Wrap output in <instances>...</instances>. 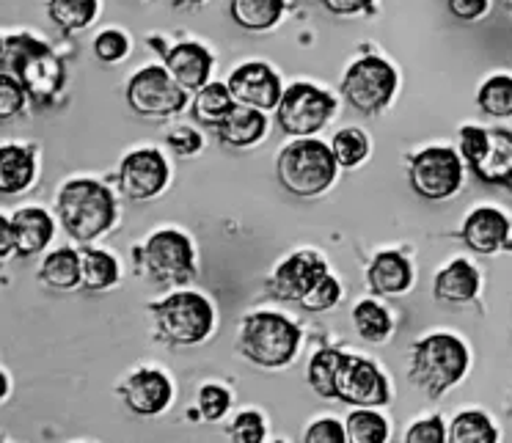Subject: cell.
Wrapping results in <instances>:
<instances>
[{
	"instance_id": "83f0119b",
	"label": "cell",
	"mask_w": 512,
	"mask_h": 443,
	"mask_svg": "<svg viewBox=\"0 0 512 443\" xmlns=\"http://www.w3.org/2000/svg\"><path fill=\"white\" fill-rule=\"evenodd\" d=\"M97 0H50L47 14L61 31H83L97 17Z\"/></svg>"
},
{
	"instance_id": "bcb514c9",
	"label": "cell",
	"mask_w": 512,
	"mask_h": 443,
	"mask_svg": "<svg viewBox=\"0 0 512 443\" xmlns=\"http://www.w3.org/2000/svg\"><path fill=\"white\" fill-rule=\"evenodd\" d=\"M323 6L336 17H356L372 9V0H323Z\"/></svg>"
},
{
	"instance_id": "7a4b0ae2",
	"label": "cell",
	"mask_w": 512,
	"mask_h": 443,
	"mask_svg": "<svg viewBox=\"0 0 512 443\" xmlns=\"http://www.w3.org/2000/svg\"><path fill=\"white\" fill-rule=\"evenodd\" d=\"M58 218L72 240L94 243L116 223V199L102 182L72 179L58 193Z\"/></svg>"
},
{
	"instance_id": "8fae6325",
	"label": "cell",
	"mask_w": 512,
	"mask_h": 443,
	"mask_svg": "<svg viewBox=\"0 0 512 443\" xmlns=\"http://www.w3.org/2000/svg\"><path fill=\"white\" fill-rule=\"evenodd\" d=\"M463 182V163L449 146H430L411 160V188L427 201L455 196Z\"/></svg>"
},
{
	"instance_id": "603a6c76",
	"label": "cell",
	"mask_w": 512,
	"mask_h": 443,
	"mask_svg": "<svg viewBox=\"0 0 512 443\" xmlns=\"http://www.w3.org/2000/svg\"><path fill=\"white\" fill-rule=\"evenodd\" d=\"M36 163L34 155L23 149V146H3L0 152V193L3 196H14L25 190L34 182Z\"/></svg>"
},
{
	"instance_id": "4dcf8cb0",
	"label": "cell",
	"mask_w": 512,
	"mask_h": 443,
	"mask_svg": "<svg viewBox=\"0 0 512 443\" xmlns=\"http://www.w3.org/2000/svg\"><path fill=\"white\" fill-rule=\"evenodd\" d=\"M342 350H320L309 364V386L323 399H336V372L342 366Z\"/></svg>"
},
{
	"instance_id": "5bb4252c",
	"label": "cell",
	"mask_w": 512,
	"mask_h": 443,
	"mask_svg": "<svg viewBox=\"0 0 512 443\" xmlns=\"http://www.w3.org/2000/svg\"><path fill=\"white\" fill-rule=\"evenodd\" d=\"M229 91L237 105L245 108H256V111H273L281 102V80L279 75L268 67V64H243L232 72L229 78Z\"/></svg>"
},
{
	"instance_id": "8d00e7d4",
	"label": "cell",
	"mask_w": 512,
	"mask_h": 443,
	"mask_svg": "<svg viewBox=\"0 0 512 443\" xmlns=\"http://www.w3.org/2000/svg\"><path fill=\"white\" fill-rule=\"evenodd\" d=\"M229 438L234 443H262L265 441V421L256 410H245L232 421Z\"/></svg>"
},
{
	"instance_id": "9a60e30c",
	"label": "cell",
	"mask_w": 512,
	"mask_h": 443,
	"mask_svg": "<svg viewBox=\"0 0 512 443\" xmlns=\"http://www.w3.org/2000/svg\"><path fill=\"white\" fill-rule=\"evenodd\" d=\"M325 273H328V265H325L323 259L317 254L303 251V254H295L290 256V259H284V262L276 267V273L270 276L268 287L279 300H298V303H301V300L309 295V289H312Z\"/></svg>"
},
{
	"instance_id": "7402d4cb",
	"label": "cell",
	"mask_w": 512,
	"mask_h": 443,
	"mask_svg": "<svg viewBox=\"0 0 512 443\" xmlns=\"http://www.w3.org/2000/svg\"><path fill=\"white\" fill-rule=\"evenodd\" d=\"M479 289V273L466 259H457L435 278V298L441 303H468Z\"/></svg>"
},
{
	"instance_id": "d6a6232c",
	"label": "cell",
	"mask_w": 512,
	"mask_h": 443,
	"mask_svg": "<svg viewBox=\"0 0 512 443\" xmlns=\"http://www.w3.org/2000/svg\"><path fill=\"white\" fill-rule=\"evenodd\" d=\"M449 441L452 443H493L496 441V430L485 413L479 410H466L460 413L449 430Z\"/></svg>"
},
{
	"instance_id": "30bf717a",
	"label": "cell",
	"mask_w": 512,
	"mask_h": 443,
	"mask_svg": "<svg viewBox=\"0 0 512 443\" xmlns=\"http://www.w3.org/2000/svg\"><path fill=\"white\" fill-rule=\"evenodd\" d=\"M127 102L144 119H168L188 105V91L168 75L166 67H144L127 83Z\"/></svg>"
},
{
	"instance_id": "74e56055",
	"label": "cell",
	"mask_w": 512,
	"mask_h": 443,
	"mask_svg": "<svg viewBox=\"0 0 512 443\" xmlns=\"http://www.w3.org/2000/svg\"><path fill=\"white\" fill-rule=\"evenodd\" d=\"M490 144V130L482 127H463L460 130V155L468 163V168H474L485 157Z\"/></svg>"
},
{
	"instance_id": "d6986e66",
	"label": "cell",
	"mask_w": 512,
	"mask_h": 443,
	"mask_svg": "<svg viewBox=\"0 0 512 443\" xmlns=\"http://www.w3.org/2000/svg\"><path fill=\"white\" fill-rule=\"evenodd\" d=\"M215 130H218L221 144L243 149V146H254L256 141L265 135V130H268V119H265V113L256 111V108L234 105V111L229 113Z\"/></svg>"
},
{
	"instance_id": "ffe728a7",
	"label": "cell",
	"mask_w": 512,
	"mask_h": 443,
	"mask_svg": "<svg viewBox=\"0 0 512 443\" xmlns=\"http://www.w3.org/2000/svg\"><path fill=\"white\" fill-rule=\"evenodd\" d=\"M14 243H17V254L34 256L53 240V221L45 210L39 207H28L20 210L12 218Z\"/></svg>"
},
{
	"instance_id": "484cf974",
	"label": "cell",
	"mask_w": 512,
	"mask_h": 443,
	"mask_svg": "<svg viewBox=\"0 0 512 443\" xmlns=\"http://www.w3.org/2000/svg\"><path fill=\"white\" fill-rule=\"evenodd\" d=\"M234 97L229 86L223 83H207L204 89L196 91V100H193V119L204 127H218V124L234 111Z\"/></svg>"
},
{
	"instance_id": "cb8c5ba5",
	"label": "cell",
	"mask_w": 512,
	"mask_h": 443,
	"mask_svg": "<svg viewBox=\"0 0 512 443\" xmlns=\"http://www.w3.org/2000/svg\"><path fill=\"white\" fill-rule=\"evenodd\" d=\"M39 278L42 284L58 292H69L78 284H83V267H80V254L72 248H58L47 256L42 267H39Z\"/></svg>"
},
{
	"instance_id": "8992f818",
	"label": "cell",
	"mask_w": 512,
	"mask_h": 443,
	"mask_svg": "<svg viewBox=\"0 0 512 443\" xmlns=\"http://www.w3.org/2000/svg\"><path fill=\"white\" fill-rule=\"evenodd\" d=\"M155 322L166 342L190 347L210 336L215 314H212L210 300L199 292H174L155 306Z\"/></svg>"
},
{
	"instance_id": "1f68e13d",
	"label": "cell",
	"mask_w": 512,
	"mask_h": 443,
	"mask_svg": "<svg viewBox=\"0 0 512 443\" xmlns=\"http://www.w3.org/2000/svg\"><path fill=\"white\" fill-rule=\"evenodd\" d=\"M353 322H356V331L364 342L378 344L391 333V317L375 300L358 303L356 309H353Z\"/></svg>"
},
{
	"instance_id": "d4e9b609",
	"label": "cell",
	"mask_w": 512,
	"mask_h": 443,
	"mask_svg": "<svg viewBox=\"0 0 512 443\" xmlns=\"http://www.w3.org/2000/svg\"><path fill=\"white\" fill-rule=\"evenodd\" d=\"M284 14V0H232L229 17L243 31H270Z\"/></svg>"
},
{
	"instance_id": "f35d334b",
	"label": "cell",
	"mask_w": 512,
	"mask_h": 443,
	"mask_svg": "<svg viewBox=\"0 0 512 443\" xmlns=\"http://www.w3.org/2000/svg\"><path fill=\"white\" fill-rule=\"evenodd\" d=\"M232 405L229 391L221 386H204L199 391V410L204 421H218L226 416V410Z\"/></svg>"
},
{
	"instance_id": "277c9868",
	"label": "cell",
	"mask_w": 512,
	"mask_h": 443,
	"mask_svg": "<svg viewBox=\"0 0 512 443\" xmlns=\"http://www.w3.org/2000/svg\"><path fill=\"white\" fill-rule=\"evenodd\" d=\"M301 331L298 325L273 311L248 314L240 325V353L265 369H281L298 353Z\"/></svg>"
},
{
	"instance_id": "836d02e7",
	"label": "cell",
	"mask_w": 512,
	"mask_h": 443,
	"mask_svg": "<svg viewBox=\"0 0 512 443\" xmlns=\"http://www.w3.org/2000/svg\"><path fill=\"white\" fill-rule=\"evenodd\" d=\"M477 102L488 116H499V119L512 116V78L496 75V78L485 80L477 94Z\"/></svg>"
},
{
	"instance_id": "c3c4849f",
	"label": "cell",
	"mask_w": 512,
	"mask_h": 443,
	"mask_svg": "<svg viewBox=\"0 0 512 443\" xmlns=\"http://www.w3.org/2000/svg\"><path fill=\"white\" fill-rule=\"evenodd\" d=\"M177 6H199V3H204V0H174Z\"/></svg>"
},
{
	"instance_id": "f1b7e54d",
	"label": "cell",
	"mask_w": 512,
	"mask_h": 443,
	"mask_svg": "<svg viewBox=\"0 0 512 443\" xmlns=\"http://www.w3.org/2000/svg\"><path fill=\"white\" fill-rule=\"evenodd\" d=\"M80 267H83V287L86 289H111L119 281V262L105 251L83 248L80 251Z\"/></svg>"
},
{
	"instance_id": "681fc988",
	"label": "cell",
	"mask_w": 512,
	"mask_h": 443,
	"mask_svg": "<svg viewBox=\"0 0 512 443\" xmlns=\"http://www.w3.org/2000/svg\"><path fill=\"white\" fill-rule=\"evenodd\" d=\"M501 185H504V188H507L512 193V168H510V174L504 177V182H501Z\"/></svg>"
},
{
	"instance_id": "60d3db41",
	"label": "cell",
	"mask_w": 512,
	"mask_h": 443,
	"mask_svg": "<svg viewBox=\"0 0 512 443\" xmlns=\"http://www.w3.org/2000/svg\"><path fill=\"white\" fill-rule=\"evenodd\" d=\"M127 36L119 34V31H102L97 39H94V53L105 64H113V61H122L127 56Z\"/></svg>"
},
{
	"instance_id": "44dd1931",
	"label": "cell",
	"mask_w": 512,
	"mask_h": 443,
	"mask_svg": "<svg viewBox=\"0 0 512 443\" xmlns=\"http://www.w3.org/2000/svg\"><path fill=\"white\" fill-rule=\"evenodd\" d=\"M411 281V265L402 254L386 251L369 265V287L380 295H402V292H408Z\"/></svg>"
},
{
	"instance_id": "5b68a950",
	"label": "cell",
	"mask_w": 512,
	"mask_h": 443,
	"mask_svg": "<svg viewBox=\"0 0 512 443\" xmlns=\"http://www.w3.org/2000/svg\"><path fill=\"white\" fill-rule=\"evenodd\" d=\"M468 369V350L452 333H433L413 344L411 380L430 397L455 386Z\"/></svg>"
},
{
	"instance_id": "4fadbf2b",
	"label": "cell",
	"mask_w": 512,
	"mask_h": 443,
	"mask_svg": "<svg viewBox=\"0 0 512 443\" xmlns=\"http://www.w3.org/2000/svg\"><path fill=\"white\" fill-rule=\"evenodd\" d=\"M168 185V163L157 149H138L119 168V188L127 199L149 201Z\"/></svg>"
},
{
	"instance_id": "e0dca14e",
	"label": "cell",
	"mask_w": 512,
	"mask_h": 443,
	"mask_svg": "<svg viewBox=\"0 0 512 443\" xmlns=\"http://www.w3.org/2000/svg\"><path fill=\"white\" fill-rule=\"evenodd\" d=\"M166 69L185 91H199L210 83L212 56L196 42H182L166 53Z\"/></svg>"
},
{
	"instance_id": "ab89813d",
	"label": "cell",
	"mask_w": 512,
	"mask_h": 443,
	"mask_svg": "<svg viewBox=\"0 0 512 443\" xmlns=\"http://www.w3.org/2000/svg\"><path fill=\"white\" fill-rule=\"evenodd\" d=\"M25 97H28V91H25L12 75L0 72V116H3V119L17 116V113L23 111Z\"/></svg>"
},
{
	"instance_id": "ac0fdd59",
	"label": "cell",
	"mask_w": 512,
	"mask_h": 443,
	"mask_svg": "<svg viewBox=\"0 0 512 443\" xmlns=\"http://www.w3.org/2000/svg\"><path fill=\"white\" fill-rule=\"evenodd\" d=\"M510 237V221L507 215L490 207H479L463 223V240L477 254H493Z\"/></svg>"
},
{
	"instance_id": "f546056e",
	"label": "cell",
	"mask_w": 512,
	"mask_h": 443,
	"mask_svg": "<svg viewBox=\"0 0 512 443\" xmlns=\"http://www.w3.org/2000/svg\"><path fill=\"white\" fill-rule=\"evenodd\" d=\"M347 441L350 443H383L389 438L386 419L372 408H358L347 416L345 424Z\"/></svg>"
},
{
	"instance_id": "6da1fadb",
	"label": "cell",
	"mask_w": 512,
	"mask_h": 443,
	"mask_svg": "<svg viewBox=\"0 0 512 443\" xmlns=\"http://www.w3.org/2000/svg\"><path fill=\"white\" fill-rule=\"evenodd\" d=\"M3 72L12 75L36 102H47L64 89L67 69L61 58L34 36L3 39Z\"/></svg>"
},
{
	"instance_id": "4316f807",
	"label": "cell",
	"mask_w": 512,
	"mask_h": 443,
	"mask_svg": "<svg viewBox=\"0 0 512 443\" xmlns=\"http://www.w3.org/2000/svg\"><path fill=\"white\" fill-rule=\"evenodd\" d=\"M512 168V133L510 130H490V144L485 157L471 168L482 182H504Z\"/></svg>"
},
{
	"instance_id": "b9f144b4",
	"label": "cell",
	"mask_w": 512,
	"mask_h": 443,
	"mask_svg": "<svg viewBox=\"0 0 512 443\" xmlns=\"http://www.w3.org/2000/svg\"><path fill=\"white\" fill-rule=\"evenodd\" d=\"M303 441L306 443H345L347 432H345V427L339 424V421L320 419V421H314L312 427L306 430Z\"/></svg>"
},
{
	"instance_id": "7c38bea8",
	"label": "cell",
	"mask_w": 512,
	"mask_h": 443,
	"mask_svg": "<svg viewBox=\"0 0 512 443\" xmlns=\"http://www.w3.org/2000/svg\"><path fill=\"white\" fill-rule=\"evenodd\" d=\"M336 399L356 408H378L389 402V383L372 361L345 353L336 372Z\"/></svg>"
},
{
	"instance_id": "2e32d148",
	"label": "cell",
	"mask_w": 512,
	"mask_h": 443,
	"mask_svg": "<svg viewBox=\"0 0 512 443\" xmlns=\"http://www.w3.org/2000/svg\"><path fill=\"white\" fill-rule=\"evenodd\" d=\"M122 397L127 408L138 416H157L171 402V383L157 369H141L122 386Z\"/></svg>"
},
{
	"instance_id": "3957f363",
	"label": "cell",
	"mask_w": 512,
	"mask_h": 443,
	"mask_svg": "<svg viewBox=\"0 0 512 443\" xmlns=\"http://www.w3.org/2000/svg\"><path fill=\"white\" fill-rule=\"evenodd\" d=\"M336 166L339 163L331 146L317 138H298L281 149L276 174L287 193L298 199H314L334 185Z\"/></svg>"
},
{
	"instance_id": "7dc6e473",
	"label": "cell",
	"mask_w": 512,
	"mask_h": 443,
	"mask_svg": "<svg viewBox=\"0 0 512 443\" xmlns=\"http://www.w3.org/2000/svg\"><path fill=\"white\" fill-rule=\"evenodd\" d=\"M17 251V243H14V229H12V221H0V256L6 259L9 254Z\"/></svg>"
},
{
	"instance_id": "7bdbcfd3",
	"label": "cell",
	"mask_w": 512,
	"mask_h": 443,
	"mask_svg": "<svg viewBox=\"0 0 512 443\" xmlns=\"http://www.w3.org/2000/svg\"><path fill=\"white\" fill-rule=\"evenodd\" d=\"M408 443H441L446 441V427L444 421L433 416V419H424L419 424H413L408 435H405Z\"/></svg>"
},
{
	"instance_id": "d590c367",
	"label": "cell",
	"mask_w": 512,
	"mask_h": 443,
	"mask_svg": "<svg viewBox=\"0 0 512 443\" xmlns=\"http://www.w3.org/2000/svg\"><path fill=\"white\" fill-rule=\"evenodd\" d=\"M342 298V289H339V281H336L331 273H325L312 289H309V295L301 300V306L306 311H328L331 306H336Z\"/></svg>"
},
{
	"instance_id": "ba28073f",
	"label": "cell",
	"mask_w": 512,
	"mask_h": 443,
	"mask_svg": "<svg viewBox=\"0 0 512 443\" xmlns=\"http://www.w3.org/2000/svg\"><path fill=\"white\" fill-rule=\"evenodd\" d=\"M394 89H397V72L389 61L375 56L358 58L342 80L345 100L350 102L353 111L364 113V116L383 111L394 97Z\"/></svg>"
},
{
	"instance_id": "52a82bcc",
	"label": "cell",
	"mask_w": 512,
	"mask_h": 443,
	"mask_svg": "<svg viewBox=\"0 0 512 443\" xmlns=\"http://www.w3.org/2000/svg\"><path fill=\"white\" fill-rule=\"evenodd\" d=\"M135 259H138V265H144L146 276L155 278L157 284H168V287H182L185 281H190L193 265H196L190 240L174 229L152 234L144 248H135Z\"/></svg>"
},
{
	"instance_id": "e575fe53",
	"label": "cell",
	"mask_w": 512,
	"mask_h": 443,
	"mask_svg": "<svg viewBox=\"0 0 512 443\" xmlns=\"http://www.w3.org/2000/svg\"><path fill=\"white\" fill-rule=\"evenodd\" d=\"M331 149H334V157L339 166L356 168L358 163H364V157H367L369 141H367V135L361 133V130H356V127H347V130H342V133H336Z\"/></svg>"
},
{
	"instance_id": "9c48e42d",
	"label": "cell",
	"mask_w": 512,
	"mask_h": 443,
	"mask_svg": "<svg viewBox=\"0 0 512 443\" xmlns=\"http://www.w3.org/2000/svg\"><path fill=\"white\" fill-rule=\"evenodd\" d=\"M336 102L328 91L317 89L312 83H295L281 94L279 108V127L292 138H312L320 133L328 119L334 116Z\"/></svg>"
},
{
	"instance_id": "ee69618b",
	"label": "cell",
	"mask_w": 512,
	"mask_h": 443,
	"mask_svg": "<svg viewBox=\"0 0 512 443\" xmlns=\"http://www.w3.org/2000/svg\"><path fill=\"white\" fill-rule=\"evenodd\" d=\"M201 135L196 130H190V127H179L174 133H168V146L177 152V155H196L201 149Z\"/></svg>"
},
{
	"instance_id": "f6af8a7d",
	"label": "cell",
	"mask_w": 512,
	"mask_h": 443,
	"mask_svg": "<svg viewBox=\"0 0 512 443\" xmlns=\"http://www.w3.org/2000/svg\"><path fill=\"white\" fill-rule=\"evenodd\" d=\"M488 3L490 0H449V14L463 23H474L488 12Z\"/></svg>"
}]
</instances>
